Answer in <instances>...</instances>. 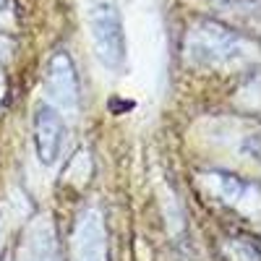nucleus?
Here are the masks:
<instances>
[{
    "instance_id": "nucleus-1",
    "label": "nucleus",
    "mask_w": 261,
    "mask_h": 261,
    "mask_svg": "<svg viewBox=\"0 0 261 261\" xmlns=\"http://www.w3.org/2000/svg\"><path fill=\"white\" fill-rule=\"evenodd\" d=\"M92 32H94V50H97L99 63L118 71L125 55L118 13L110 6H97V11L92 13Z\"/></svg>"
},
{
    "instance_id": "nucleus-2",
    "label": "nucleus",
    "mask_w": 261,
    "mask_h": 261,
    "mask_svg": "<svg viewBox=\"0 0 261 261\" xmlns=\"http://www.w3.org/2000/svg\"><path fill=\"white\" fill-rule=\"evenodd\" d=\"M47 97L58 105V110H63V113H76V107H79V79H76L71 58L65 53L55 55L53 63H50Z\"/></svg>"
},
{
    "instance_id": "nucleus-3",
    "label": "nucleus",
    "mask_w": 261,
    "mask_h": 261,
    "mask_svg": "<svg viewBox=\"0 0 261 261\" xmlns=\"http://www.w3.org/2000/svg\"><path fill=\"white\" fill-rule=\"evenodd\" d=\"M34 134H37V151H39V160L45 162V165H53V162L60 157L63 139H65V128H63V120H60V115H58L55 107L42 105L39 110H37Z\"/></svg>"
},
{
    "instance_id": "nucleus-4",
    "label": "nucleus",
    "mask_w": 261,
    "mask_h": 261,
    "mask_svg": "<svg viewBox=\"0 0 261 261\" xmlns=\"http://www.w3.org/2000/svg\"><path fill=\"white\" fill-rule=\"evenodd\" d=\"M76 261H107L105 232L97 214H86L79 222L76 232Z\"/></svg>"
},
{
    "instance_id": "nucleus-5",
    "label": "nucleus",
    "mask_w": 261,
    "mask_h": 261,
    "mask_svg": "<svg viewBox=\"0 0 261 261\" xmlns=\"http://www.w3.org/2000/svg\"><path fill=\"white\" fill-rule=\"evenodd\" d=\"M193 55L201 58L204 63H232L235 58H243V47L238 45V39L230 37V34L209 32V39L201 42Z\"/></svg>"
},
{
    "instance_id": "nucleus-6",
    "label": "nucleus",
    "mask_w": 261,
    "mask_h": 261,
    "mask_svg": "<svg viewBox=\"0 0 261 261\" xmlns=\"http://www.w3.org/2000/svg\"><path fill=\"white\" fill-rule=\"evenodd\" d=\"M34 261H58V253H55V243H53V235H45V238H37L34 241Z\"/></svg>"
}]
</instances>
